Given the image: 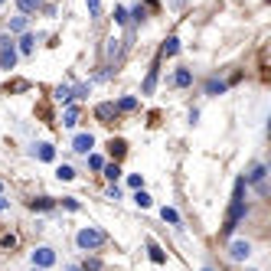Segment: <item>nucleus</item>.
Masks as SVG:
<instances>
[{
  "label": "nucleus",
  "instance_id": "1",
  "mask_svg": "<svg viewBox=\"0 0 271 271\" xmlns=\"http://www.w3.org/2000/svg\"><path fill=\"white\" fill-rule=\"evenodd\" d=\"M105 242H108V235H105L101 229H95V226H85V229L76 235V245H78L82 252H95V249H101Z\"/></svg>",
  "mask_w": 271,
  "mask_h": 271
},
{
  "label": "nucleus",
  "instance_id": "2",
  "mask_svg": "<svg viewBox=\"0 0 271 271\" xmlns=\"http://www.w3.org/2000/svg\"><path fill=\"white\" fill-rule=\"evenodd\" d=\"M249 213V206H245V199H232V209H229L226 216V226H222V235H232L235 232V226H239V219Z\"/></svg>",
  "mask_w": 271,
  "mask_h": 271
},
{
  "label": "nucleus",
  "instance_id": "3",
  "mask_svg": "<svg viewBox=\"0 0 271 271\" xmlns=\"http://www.w3.org/2000/svg\"><path fill=\"white\" fill-rule=\"evenodd\" d=\"M17 65V49H13V39L3 36L0 39V69H13Z\"/></svg>",
  "mask_w": 271,
  "mask_h": 271
},
{
  "label": "nucleus",
  "instance_id": "4",
  "mask_svg": "<svg viewBox=\"0 0 271 271\" xmlns=\"http://www.w3.org/2000/svg\"><path fill=\"white\" fill-rule=\"evenodd\" d=\"M53 265H56V252L53 249H46V245H43V249L33 252V268L43 271V268H53Z\"/></svg>",
  "mask_w": 271,
  "mask_h": 271
},
{
  "label": "nucleus",
  "instance_id": "5",
  "mask_svg": "<svg viewBox=\"0 0 271 271\" xmlns=\"http://www.w3.org/2000/svg\"><path fill=\"white\" fill-rule=\"evenodd\" d=\"M265 176H268V167H265V163H255L249 174H245V183H255L261 193H265V190H268V186H265Z\"/></svg>",
  "mask_w": 271,
  "mask_h": 271
},
{
  "label": "nucleus",
  "instance_id": "6",
  "mask_svg": "<svg viewBox=\"0 0 271 271\" xmlns=\"http://www.w3.org/2000/svg\"><path fill=\"white\" fill-rule=\"evenodd\" d=\"M249 255H252V245L245 239H235L232 245H229V258H232V261H245Z\"/></svg>",
  "mask_w": 271,
  "mask_h": 271
},
{
  "label": "nucleus",
  "instance_id": "7",
  "mask_svg": "<svg viewBox=\"0 0 271 271\" xmlns=\"http://www.w3.org/2000/svg\"><path fill=\"white\" fill-rule=\"evenodd\" d=\"M92 147H95V137H92V134H76V141H72V151L76 154H88Z\"/></svg>",
  "mask_w": 271,
  "mask_h": 271
},
{
  "label": "nucleus",
  "instance_id": "8",
  "mask_svg": "<svg viewBox=\"0 0 271 271\" xmlns=\"http://www.w3.org/2000/svg\"><path fill=\"white\" fill-rule=\"evenodd\" d=\"M115 111H118V108H115L111 101H105V105H98V108H95V118H98V121H105V124H108V121L115 118Z\"/></svg>",
  "mask_w": 271,
  "mask_h": 271
},
{
  "label": "nucleus",
  "instance_id": "9",
  "mask_svg": "<svg viewBox=\"0 0 271 271\" xmlns=\"http://www.w3.org/2000/svg\"><path fill=\"white\" fill-rule=\"evenodd\" d=\"M36 157H39V160H56V147L53 144H36Z\"/></svg>",
  "mask_w": 271,
  "mask_h": 271
},
{
  "label": "nucleus",
  "instance_id": "10",
  "mask_svg": "<svg viewBox=\"0 0 271 271\" xmlns=\"http://www.w3.org/2000/svg\"><path fill=\"white\" fill-rule=\"evenodd\" d=\"M53 206H56V199H49V196H39V199H33L30 203L33 213H46V209H53Z\"/></svg>",
  "mask_w": 271,
  "mask_h": 271
},
{
  "label": "nucleus",
  "instance_id": "11",
  "mask_svg": "<svg viewBox=\"0 0 271 271\" xmlns=\"http://www.w3.org/2000/svg\"><path fill=\"white\" fill-rule=\"evenodd\" d=\"M174 85H180V88L193 85V72H190V69H176V76H174Z\"/></svg>",
  "mask_w": 271,
  "mask_h": 271
},
{
  "label": "nucleus",
  "instance_id": "12",
  "mask_svg": "<svg viewBox=\"0 0 271 271\" xmlns=\"http://www.w3.org/2000/svg\"><path fill=\"white\" fill-rule=\"evenodd\" d=\"M62 124H65V128H76V124H78V108H76V105H69V108H65Z\"/></svg>",
  "mask_w": 271,
  "mask_h": 271
},
{
  "label": "nucleus",
  "instance_id": "13",
  "mask_svg": "<svg viewBox=\"0 0 271 271\" xmlns=\"http://www.w3.org/2000/svg\"><path fill=\"white\" fill-rule=\"evenodd\" d=\"M17 242H20V239H17V235H13V232H0V249H3V252L17 249Z\"/></svg>",
  "mask_w": 271,
  "mask_h": 271
},
{
  "label": "nucleus",
  "instance_id": "14",
  "mask_svg": "<svg viewBox=\"0 0 271 271\" xmlns=\"http://www.w3.org/2000/svg\"><path fill=\"white\" fill-rule=\"evenodd\" d=\"M226 92V82L222 78H209L206 82V95H222Z\"/></svg>",
  "mask_w": 271,
  "mask_h": 271
},
{
  "label": "nucleus",
  "instance_id": "15",
  "mask_svg": "<svg viewBox=\"0 0 271 271\" xmlns=\"http://www.w3.org/2000/svg\"><path fill=\"white\" fill-rule=\"evenodd\" d=\"M72 98H76V95H72V88H69V85H59V88H56V101H59V105H69Z\"/></svg>",
  "mask_w": 271,
  "mask_h": 271
},
{
  "label": "nucleus",
  "instance_id": "16",
  "mask_svg": "<svg viewBox=\"0 0 271 271\" xmlns=\"http://www.w3.org/2000/svg\"><path fill=\"white\" fill-rule=\"evenodd\" d=\"M147 252H151V261H157V265H163V261H167V255L160 252V245H157V242H147Z\"/></svg>",
  "mask_w": 271,
  "mask_h": 271
},
{
  "label": "nucleus",
  "instance_id": "17",
  "mask_svg": "<svg viewBox=\"0 0 271 271\" xmlns=\"http://www.w3.org/2000/svg\"><path fill=\"white\" fill-rule=\"evenodd\" d=\"M39 3H43V0H17V7H20L23 13H36L39 10Z\"/></svg>",
  "mask_w": 271,
  "mask_h": 271
},
{
  "label": "nucleus",
  "instance_id": "18",
  "mask_svg": "<svg viewBox=\"0 0 271 271\" xmlns=\"http://www.w3.org/2000/svg\"><path fill=\"white\" fill-rule=\"evenodd\" d=\"M101 170H105V176H108L111 183H118V176H121V167H118V163H105Z\"/></svg>",
  "mask_w": 271,
  "mask_h": 271
},
{
  "label": "nucleus",
  "instance_id": "19",
  "mask_svg": "<svg viewBox=\"0 0 271 271\" xmlns=\"http://www.w3.org/2000/svg\"><path fill=\"white\" fill-rule=\"evenodd\" d=\"M154 85H157V69H151V72H147V78H144V88H141V92H144V95H151Z\"/></svg>",
  "mask_w": 271,
  "mask_h": 271
},
{
  "label": "nucleus",
  "instance_id": "20",
  "mask_svg": "<svg viewBox=\"0 0 271 271\" xmlns=\"http://www.w3.org/2000/svg\"><path fill=\"white\" fill-rule=\"evenodd\" d=\"M160 216H163V222H170V226H180V216H176V209L163 206V209H160Z\"/></svg>",
  "mask_w": 271,
  "mask_h": 271
},
{
  "label": "nucleus",
  "instance_id": "21",
  "mask_svg": "<svg viewBox=\"0 0 271 271\" xmlns=\"http://www.w3.org/2000/svg\"><path fill=\"white\" fill-rule=\"evenodd\" d=\"M115 108H118V111H134V108H137V98H134V95L121 98V101H118V105H115Z\"/></svg>",
  "mask_w": 271,
  "mask_h": 271
},
{
  "label": "nucleus",
  "instance_id": "22",
  "mask_svg": "<svg viewBox=\"0 0 271 271\" xmlns=\"http://www.w3.org/2000/svg\"><path fill=\"white\" fill-rule=\"evenodd\" d=\"M176 53H180V39H176V36H170V39L163 43V56H176Z\"/></svg>",
  "mask_w": 271,
  "mask_h": 271
},
{
  "label": "nucleus",
  "instance_id": "23",
  "mask_svg": "<svg viewBox=\"0 0 271 271\" xmlns=\"http://www.w3.org/2000/svg\"><path fill=\"white\" fill-rule=\"evenodd\" d=\"M56 176H59V180H76V170H72L69 163H62V167H56Z\"/></svg>",
  "mask_w": 271,
  "mask_h": 271
},
{
  "label": "nucleus",
  "instance_id": "24",
  "mask_svg": "<svg viewBox=\"0 0 271 271\" xmlns=\"http://www.w3.org/2000/svg\"><path fill=\"white\" fill-rule=\"evenodd\" d=\"M7 26H10V33H26V17H13Z\"/></svg>",
  "mask_w": 271,
  "mask_h": 271
},
{
  "label": "nucleus",
  "instance_id": "25",
  "mask_svg": "<svg viewBox=\"0 0 271 271\" xmlns=\"http://www.w3.org/2000/svg\"><path fill=\"white\" fill-rule=\"evenodd\" d=\"M33 46H36V36H33V33H23L20 49H23V53H33Z\"/></svg>",
  "mask_w": 271,
  "mask_h": 271
},
{
  "label": "nucleus",
  "instance_id": "26",
  "mask_svg": "<svg viewBox=\"0 0 271 271\" xmlns=\"http://www.w3.org/2000/svg\"><path fill=\"white\" fill-rule=\"evenodd\" d=\"M124 151H128V144H124V141H111V157H115V160L124 157Z\"/></svg>",
  "mask_w": 271,
  "mask_h": 271
},
{
  "label": "nucleus",
  "instance_id": "27",
  "mask_svg": "<svg viewBox=\"0 0 271 271\" xmlns=\"http://www.w3.org/2000/svg\"><path fill=\"white\" fill-rule=\"evenodd\" d=\"M134 203H137L141 209H147V206H151V196L144 193V190H137V193H134Z\"/></svg>",
  "mask_w": 271,
  "mask_h": 271
},
{
  "label": "nucleus",
  "instance_id": "28",
  "mask_svg": "<svg viewBox=\"0 0 271 271\" xmlns=\"http://www.w3.org/2000/svg\"><path fill=\"white\" fill-rule=\"evenodd\" d=\"M115 23H121V26L128 23V10L124 7H115Z\"/></svg>",
  "mask_w": 271,
  "mask_h": 271
},
{
  "label": "nucleus",
  "instance_id": "29",
  "mask_svg": "<svg viewBox=\"0 0 271 271\" xmlns=\"http://www.w3.org/2000/svg\"><path fill=\"white\" fill-rule=\"evenodd\" d=\"M88 167H92V170H101V167H105V160H101L98 154H92V157H88Z\"/></svg>",
  "mask_w": 271,
  "mask_h": 271
},
{
  "label": "nucleus",
  "instance_id": "30",
  "mask_svg": "<svg viewBox=\"0 0 271 271\" xmlns=\"http://www.w3.org/2000/svg\"><path fill=\"white\" fill-rule=\"evenodd\" d=\"M131 17H134V20H137V23H141V20H144V17H147V10H144V7H141V3H137V7H134V10H131Z\"/></svg>",
  "mask_w": 271,
  "mask_h": 271
},
{
  "label": "nucleus",
  "instance_id": "31",
  "mask_svg": "<svg viewBox=\"0 0 271 271\" xmlns=\"http://www.w3.org/2000/svg\"><path fill=\"white\" fill-rule=\"evenodd\" d=\"M128 183L134 186V190H141V186H144V180H141V176H137V174H131V176H128Z\"/></svg>",
  "mask_w": 271,
  "mask_h": 271
},
{
  "label": "nucleus",
  "instance_id": "32",
  "mask_svg": "<svg viewBox=\"0 0 271 271\" xmlns=\"http://www.w3.org/2000/svg\"><path fill=\"white\" fill-rule=\"evenodd\" d=\"M62 206H65V209H78V199H72V196H65V199H62Z\"/></svg>",
  "mask_w": 271,
  "mask_h": 271
},
{
  "label": "nucleus",
  "instance_id": "33",
  "mask_svg": "<svg viewBox=\"0 0 271 271\" xmlns=\"http://www.w3.org/2000/svg\"><path fill=\"white\" fill-rule=\"evenodd\" d=\"M98 3H101V0H88V10L95 13V10H98Z\"/></svg>",
  "mask_w": 271,
  "mask_h": 271
},
{
  "label": "nucleus",
  "instance_id": "34",
  "mask_svg": "<svg viewBox=\"0 0 271 271\" xmlns=\"http://www.w3.org/2000/svg\"><path fill=\"white\" fill-rule=\"evenodd\" d=\"M7 206H10V203H7V199L0 196V213H7Z\"/></svg>",
  "mask_w": 271,
  "mask_h": 271
},
{
  "label": "nucleus",
  "instance_id": "35",
  "mask_svg": "<svg viewBox=\"0 0 271 271\" xmlns=\"http://www.w3.org/2000/svg\"><path fill=\"white\" fill-rule=\"evenodd\" d=\"M183 3H186V0H174V7H183Z\"/></svg>",
  "mask_w": 271,
  "mask_h": 271
},
{
  "label": "nucleus",
  "instance_id": "36",
  "mask_svg": "<svg viewBox=\"0 0 271 271\" xmlns=\"http://www.w3.org/2000/svg\"><path fill=\"white\" fill-rule=\"evenodd\" d=\"M65 271H82V268H76V265H69V268H65Z\"/></svg>",
  "mask_w": 271,
  "mask_h": 271
},
{
  "label": "nucleus",
  "instance_id": "37",
  "mask_svg": "<svg viewBox=\"0 0 271 271\" xmlns=\"http://www.w3.org/2000/svg\"><path fill=\"white\" fill-rule=\"evenodd\" d=\"M0 193H3V183H0Z\"/></svg>",
  "mask_w": 271,
  "mask_h": 271
},
{
  "label": "nucleus",
  "instance_id": "38",
  "mask_svg": "<svg viewBox=\"0 0 271 271\" xmlns=\"http://www.w3.org/2000/svg\"><path fill=\"white\" fill-rule=\"evenodd\" d=\"M203 271H213V268H203Z\"/></svg>",
  "mask_w": 271,
  "mask_h": 271
},
{
  "label": "nucleus",
  "instance_id": "39",
  "mask_svg": "<svg viewBox=\"0 0 271 271\" xmlns=\"http://www.w3.org/2000/svg\"><path fill=\"white\" fill-rule=\"evenodd\" d=\"M0 3H7V0H0Z\"/></svg>",
  "mask_w": 271,
  "mask_h": 271
},
{
  "label": "nucleus",
  "instance_id": "40",
  "mask_svg": "<svg viewBox=\"0 0 271 271\" xmlns=\"http://www.w3.org/2000/svg\"><path fill=\"white\" fill-rule=\"evenodd\" d=\"M33 271H39V268H33Z\"/></svg>",
  "mask_w": 271,
  "mask_h": 271
}]
</instances>
